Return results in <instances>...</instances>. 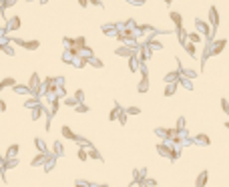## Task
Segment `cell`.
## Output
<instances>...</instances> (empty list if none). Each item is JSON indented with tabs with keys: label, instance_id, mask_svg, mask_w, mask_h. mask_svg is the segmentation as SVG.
I'll return each mask as SVG.
<instances>
[{
	"label": "cell",
	"instance_id": "obj_7",
	"mask_svg": "<svg viewBox=\"0 0 229 187\" xmlns=\"http://www.w3.org/2000/svg\"><path fill=\"white\" fill-rule=\"evenodd\" d=\"M205 179H207V173H203L201 177H197V185H203V183H205Z\"/></svg>",
	"mask_w": 229,
	"mask_h": 187
},
{
	"label": "cell",
	"instance_id": "obj_8",
	"mask_svg": "<svg viewBox=\"0 0 229 187\" xmlns=\"http://www.w3.org/2000/svg\"><path fill=\"white\" fill-rule=\"evenodd\" d=\"M16 151H18V145L10 147V149H8V155H16Z\"/></svg>",
	"mask_w": 229,
	"mask_h": 187
},
{
	"label": "cell",
	"instance_id": "obj_2",
	"mask_svg": "<svg viewBox=\"0 0 229 187\" xmlns=\"http://www.w3.org/2000/svg\"><path fill=\"white\" fill-rule=\"evenodd\" d=\"M225 46V40H219L217 42V46H213V54H217V52H221V48Z\"/></svg>",
	"mask_w": 229,
	"mask_h": 187
},
{
	"label": "cell",
	"instance_id": "obj_3",
	"mask_svg": "<svg viewBox=\"0 0 229 187\" xmlns=\"http://www.w3.org/2000/svg\"><path fill=\"white\" fill-rule=\"evenodd\" d=\"M62 135H66L69 139H74V135H73V131L69 129V127H62Z\"/></svg>",
	"mask_w": 229,
	"mask_h": 187
},
{
	"label": "cell",
	"instance_id": "obj_4",
	"mask_svg": "<svg viewBox=\"0 0 229 187\" xmlns=\"http://www.w3.org/2000/svg\"><path fill=\"white\" fill-rule=\"evenodd\" d=\"M171 18H173V22H177V26H181V16L177 12H171Z\"/></svg>",
	"mask_w": 229,
	"mask_h": 187
},
{
	"label": "cell",
	"instance_id": "obj_10",
	"mask_svg": "<svg viewBox=\"0 0 229 187\" xmlns=\"http://www.w3.org/2000/svg\"><path fill=\"white\" fill-rule=\"evenodd\" d=\"M167 2H171V0H167Z\"/></svg>",
	"mask_w": 229,
	"mask_h": 187
},
{
	"label": "cell",
	"instance_id": "obj_6",
	"mask_svg": "<svg viewBox=\"0 0 229 187\" xmlns=\"http://www.w3.org/2000/svg\"><path fill=\"white\" fill-rule=\"evenodd\" d=\"M139 91H141V93H145V91H147V76L143 79V83L139 84Z\"/></svg>",
	"mask_w": 229,
	"mask_h": 187
},
{
	"label": "cell",
	"instance_id": "obj_5",
	"mask_svg": "<svg viewBox=\"0 0 229 187\" xmlns=\"http://www.w3.org/2000/svg\"><path fill=\"white\" fill-rule=\"evenodd\" d=\"M18 26H20V18L16 16V18H12V20H10V28H18Z\"/></svg>",
	"mask_w": 229,
	"mask_h": 187
},
{
	"label": "cell",
	"instance_id": "obj_9",
	"mask_svg": "<svg viewBox=\"0 0 229 187\" xmlns=\"http://www.w3.org/2000/svg\"><path fill=\"white\" fill-rule=\"evenodd\" d=\"M189 38H191V40H193V42H199V40H201V38H199V36H197V34H191V36H189Z\"/></svg>",
	"mask_w": 229,
	"mask_h": 187
},
{
	"label": "cell",
	"instance_id": "obj_1",
	"mask_svg": "<svg viewBox=\"0 0 229 187\" xmlns=\"http://www.w3.org/2000/svg\"><path fill=\"white\" fill-rule=\"evenodd\" d=\"M209 18H211V26L217 28V24H219V16H217V10H215V8L209 12Z\"/></svg>",
	"mask_w": 229,
	"mask_h": 187
}]
</instances>
